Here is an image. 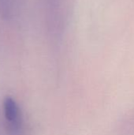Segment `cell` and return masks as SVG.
<instances>
[{"label":"cell","mask_w":134,"mask_h":135,"mask_svg":"<svg viewBox=\"0 0 134 135\" xmlns=\"http://www.w3.org/2000/svg\"><path fill=\"white\" fill-rule=\"evenodd\" d=\"M4 114L10 130L13 133H17L21 127V114L16 102L10 97H7L4 101Z\"/></svg>","instance_id":"6da1fadb"},{"label":"cell","mask_w":134,"mask_h":135,"mask_svg":"<svg viewBox=\"0 0 134 135\" xmlns=\"http://www.w3.org/2000/svg\"><path fill=\"white\" fill-rule=\"evenodd\" d=\"M4 0H0V2H3Z\"/></svg>","instance_id":"7a4b0ae2"}]
</instances>
